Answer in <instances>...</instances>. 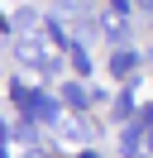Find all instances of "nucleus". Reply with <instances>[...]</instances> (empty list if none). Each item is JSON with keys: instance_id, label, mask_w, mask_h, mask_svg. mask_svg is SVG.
Returning a JSON list of instances; mask_svg holds the SVG:
<instances>
[{"instance_id": "11", "label": "nucleus", "mask_w": 153, "mask_h": 158, "mask_svg": "<svg viewBox=\"0 0 153 158\" xmlns=\"http://www.w3.org/2000/svg\"><path fill=\"white\" fill-rule=\"evenodd\" d=\"M76 158H101V153H96V148H86V153H76Z\"/></svg>"}, {"instance_id": "10", "label": "nucleus", "mask_w": 153, "mask_h": 158, "mask_svg": "<svg viewBox=\"0 0 153 158\" xmlns=\"http://www.w3.org/2000/svg\"><path fill=\"white\" fill-rule=\"evenodd\" d=\"M143 153L153 158V125H143Z\"/></svg>"}, {"instance_id": "1", "label": "nucleus", "mask_w": 153, "mask_h": 158, "mask_svg": "<svg viewBox=\"0 0 153 158\" xmlns=\"http://www.w3.org/2000/svg\"><path fill=\"white\" fill-rule=\"evenodd\" d=\"M10 101H14L19 110H24V120H43V125H62V106L57 101H48L43 91H29L24 81H10Z\"/></svg>"}, {"instance_id": "4", "label": "nucleus", "mask_w": 153, "mask_h": 158, "mask_svg": "<svg viewBox=\"0 0 153 158\" xmlns=\"http://www.w3.org/2000/svg\"><path fill=\"white\" fill-rule=\"evenodd\" d=\"M134 86H139V81H124V91L115 96V120H120V125L139 120V110H134Z\"/></svg>"}, {"instance_id": "6", "label": "nucleus", "mask_w": 153, "mask_h": 158, "mask_svg": "<svg viewBox=\"0 0 153 158\" xmlns=\"http://www.w3.org/2000/svg\"><path fill=\"white\" fill-rule=\"evenodd\" d=\"M10 29H24L29 39H34V29H38V15H34V10H19L14 19H10Z\"/></svg>"}, {"instance_id": "2", "label": "nucleus", "mask_w": 153, "mask_h": 158, "mask_svg": "<svg viewBox=\"0 0 153 158\" xmlns=\"http://www.w3.org/2000/svg\"><path fill=\"white\" fill-rule=\"evenodd\" d=\"M10 53H14L24 67H38V72H48V77L57 72V58H48V53L38 48V39H10Z\"/></svg>"}, {"instance_id": "3", "label": "nucleus", "mask_w": 153, "mask_h": 158, "mask_svg": "<svg viewBox=\"0 0 153 158\" xmlns=\"http://www.w3.org/2000/svg\"><path fill=\"white\" fill-rule=\"evenodd\" d=\"M120 153H124V158H139V153H143V120H129V125H124Z\"/></svg>"}, {"instance_id": "7", "label": "nucleus", "mask_w": 153, "mask_h": 158, "mask_svg": "<svg viewBox=\"0 0 153 158\" xmlns=\"http://www.w3.org/2000/svg\"><path fill=\"white\" fill-rule=\"evenodd\" d=\"M62 101H67V106H86L91 96H86V86H81V81H67V86H62Z\"/></svg>"}, {"instance_id": "5", "label": "nucleus", "mask_w": 153, "mask_h": 158, "mask_svg": "<svg viewBox=\"0 0 153 158\" xmlns=\"http://www.w3.org/2000/svg\"><path fill=\"white\" fill-rule=\"evenodd\" d=\"M134 67H139V53H134V48H120V53H110V77H129Z\"/></svg>"}, {"instance_id": "12", "label": "nucleus", "mask_w": 153, "mask_h": 158, "mask_svg": "<svg viewBox=\"0 0 153 158\" xmlns=\"http://www.w3.org/2000/svg\"><path fill=\"white\" fill-rule=\"evenodd\" d=\"M29 158H43V153H29Z\"/></svg>"}, {"instance_id": "9", "label": "nucleus", "mask_w": 153, "mask_h": 158, "mask_svg": "<svg viewBox=\"0 0 153 158\" xmlns=\"http://www.w3.org/2000/svg\"><path fill=\"white\" fill-rule=\"evenodd\" d=\"M105 5H110V10H105V15H115V19H124V15L134 10V0H105Z\"/></svg>"}, {"instance_id": "8", "label": "nucleus", "mask_w": 153, "mask_h": 158, "mask_svg": "<svg viewBox=\"0 0 153 158\" xmlns=\"http://www.w3.org/2000/svg\"><path fill=\"white\" fill-rule=\"evenodd\" d=\"M67 58H72V67L81 72V77H86V72H91V58H86V48H81V43H76V39H72V48H67Z\"/></svg>"}]
</instances>
